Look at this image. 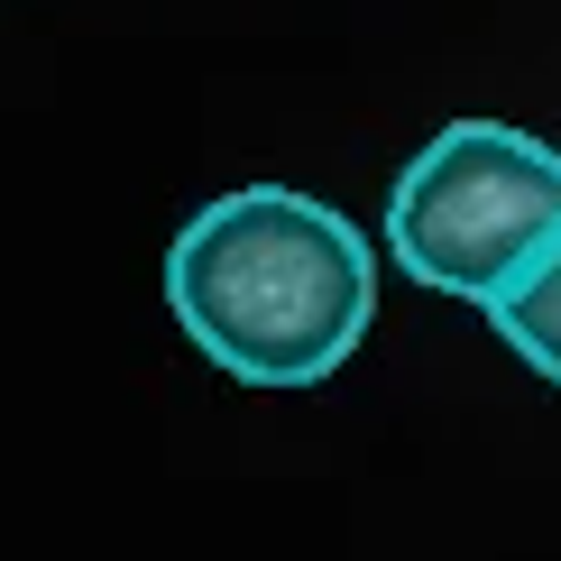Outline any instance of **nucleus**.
I'll list each match as a JSON object with an SVG mask.
<instances>
[{"instance_id":"f257e3e1","label":"nucleus","mask_w":561,"mask_h":561,"mask_svg":"<svg viewBox=\"0 0 561 561\" xmlns=\"http://www.w3.org/2000/svg\"><path fill=\"white\" fill-rule=\"evenodd\" d=\"M167 313L240 387H322L378 322V259L295 184L203 203L167 249Z\"/></svg>"},{"instance_id":"f03ea898","label":"nucleus","mask_w":561,"mask_h":561,"mask_svg":"<svg viewBox=\"0 0 561 561\" xmlns=\"http://www.w3.org/2000/svg\"><path fill=\"white\" fill-rule=\"evenodd\" d=\"M561 230V157L506 121H451L387 194V249L414 286L488 304Z\"/></svg>"},{"instance_id":"7ed1b4c3","label":"nucleus","mask_w":561,"mask_h":561,"mask_svg":"<svg viewBox=\"0 0 561 561\" xmlns=\"http://www.w3.org/2000/svg\"><path fill=\"white\" fill-rule=\"evenodd\" d=\"M488 322H497V341L516 350L534 378H552V387H561V230L534 249L516 276H506L497 295H488Z\"/></svg>"}]
</instances>
